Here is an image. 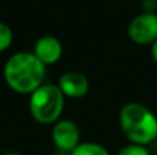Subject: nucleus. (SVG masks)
Instances as JSON below:
<instances>
[{
    "label": "nucleus",
    "mask_w": 157,
    "mask_h": 155,
    "mask_svg": "<svg viewBox=\"0 0 157 155\" xmlns=\"http://www.w3.org/2000/svg\"><path fill=\"white\" fill-rule=\"evenodd\" d=\"M47 66L36 58L33 52L21 51L13 54L4 63L3 77L14 92L30 95L44 84Z\"/></svg>",
    "instance_id": "obj_1"
},
{
    "label": "nucleus",
    "mask_w": 157,
    "mask_h": 155,
    "mask_svg": "<svg viewBox=\"0 0 157 155\" xmlns=\"http://www.w3.org/2000/svg\"><path fill=\"white\" fill-rule=\"evenodd\" d=\"M119 124L130 143L149 147L157 142V117L145 104L138 102L125 103L120 110Z\"/></svg>",
    "instance_id": "obj_2"
},
{
    "label": "nucleus",
    "mask_w": 157,
    "mask_h": 155,
    "mask_svg": "<svg viewBox=\"0 0 157 155\" xmlns=\"http://www.w3.org/2000/svg\"><path fill=\"white\" fill-rule=\"evenodd\" d=\"M65 96L54 84H43L29 95V111L33 120L41 125H54L61 120Z\"/></svg>",
    "instance_id": "obj_3"
},
{
    "label": "nucleus",
    "mask_w": 157,
    "mask_h": 155,
    "mask_svg": "<svg viewBox=\"0 0 157 155\" xmlns=\"http://www.w3.org/2000/svg\"><path fill=\"white\" fill-rule=\"evenodd\" d=\"M127 34L136 45H152L157 40V14L139 13L128 23Z\"/></svg>",
    "instance_id": "obj_4"
},
{
    "label": "nucleus",
    "mask_w": 157,
    "mask_h": 155,
    "mask_svg": "<svg viewBox=\"0 0 157 155\" xmlns=\"http://www.w3.org/2000/svg\"><path fill=\"white\" fill-rule=\"evenodd\" d=\"M51 139L54 146L63 153H72L81 143L80 129L72 120H62L52 125Z\"/></svg>",
    "instance_id": "obj_5"
},
{
    "label": "nucleus",
    "mask_w": 157,
    "mask_h": 155,
    "mask_svg": "<svg viewBox=\"0 0 157 155\" xmlns=\"http://www.w3.org/2000/svg\"><path fill=\"white\" fill-rule=\"evenodd\" d=\"M58 88L65 98L81 99L88 93L90 81L80 71H66L58 80Z\"/></svg>",
    "instance_id": "obj_6"
},
{
    "label": "nucleus",
    "mask_w": 157,
    "mask_h": 155,
    "mask_svg": "<svg viewBox=\"0 0 157 155\" xmlns=\"http://www.w3.org/2000/svg\"><path fill=\"white\" fill-rule=\"evenodd\" d=\"M33 54L36 55L39 60L41 63H44L46 66L54 65L62 56V43L54 36H43L35 43L33 47Z\"/></svg>",
    "instance_id": "obj_7"
},
{
    "label": "nucleus",
    "mask_w": 157,
    "mask_h": 155,
    "mask_svg": "<svg viewBox=\"0 0 157 155\" xmlns=\"http://www.w3.org/2000/svg\"><path fill=\"white\" fill-rule=\"evenodd\" d=\"M71 155H110L108 148L95 142H81Z\"/></svg>",
    "instance_id": "obj_8"
},
{
    "label": "nucleus",
    "mask_w": 157,
    "mask_h": 155,
    "mask_svg": "<svg viewBox=\"0 0 157 155\" xmlns=\"http://www.w3.org/2000/svg\"><path fill=\"white\" fill-rule=\"evenodd\" d=\"M14 34L11 27L4 22H0V52H4L13 44Z\"/></svg>",
    "instance_id": "obj_9"
},
{
    "label": "nucleus",
    "mask_w": 157,
    "mask_h": 155,
    "mask_svg": "<svg viewBox=\"0 0 157 155\" xmlns=\"http://www.w3.org/2000/svg\"><path fill=\"white\" fill-rule=\"evenodd\" d=\"M116 155H152L149 147L141 144H134V143H128L124 147H121L116 153Z\"/></svg>",
    "instance_id": "obj_10"
},
{
    "label": "nucleus",
    "mask_w": 157,
    "mask_h": 155,
    "mask_svg": "<svg viewBox=\"0 0 157 155\" xmlns=\"http://www.w3.org/2000/svg\"><path fill=\"white\" fill-rule=\"evenodd\" d=\"M141 8H142V13L157 14V0H142Z\"/></svg>",
    "instance_id": "obj_11"
},
{
    "label": "nucleus",
    "mask_w": 157,
    "mask_h": 155,
    "mask_svg": "<svg viewBox=\"0 0 157 155\" xmlns=\"http://www.w3.org/2000/svg\"><path fill=\"white\" fill-rule=\"evenodd\" d=\"M150 55H152V59L155 60V63L157 65V40L150 45Z\"/></svg>",
    "instance_id": "obj_12"
},
{
    "label": "nucleus",
    "mask_w": 157,
    "mask_h": 155,
    "mask_svg": "<svg viewBox=\"0 0 157 155\" xmlns=\"http://www.w3.org/2000/svg\"><path fill=\"white\" fill-rule=\"evenodd\" d=\"M3 155H21V154H18V153H4Z\"/></svg>",
    "instance_id": "obj_13"
}]
</instances>
